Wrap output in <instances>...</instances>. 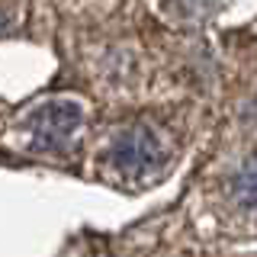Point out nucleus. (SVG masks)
Segmentation results:
<instances>
[{
	"label": "nucleus",
	"mask_w": 257,
	"mask_h": 257,
	"mask_svg": "<svg viewBox=\"0 0 257 257\" xmlns=\"http://www.w3.org/2000/svg\"><path fill=\"white\" fill-rule=\"evenodd\" d=\"M161 151H164L161 148V139L148 125H128L112 142L109 164L125 180H148L161 167Z\"/></svg>",
	"instance_id": "f257e3e1"
},
{
	"label": "nucleus",
	"mask_w": 257,
	"mask_h": 257,
	"mask_svg": "<svg viewBox=\"0 0 257 257\" xmlns=\"http://www.w3.org/2000/svg\"><path fill=\"white\" fill-rule=\"evenodd\" d=\"M84 122V109L74 100H48L36 106L26 119L29 145L39 151H61L74 139V132Z\"/></svg>",
	"instance_id": "f03ea898"
},
{
	"label": "nucleus",
	"mask_w": 257,
	"mask_h": 257,
	"mask_svg": "<svg viewBox=\"0 0 257 257\" xmlns=\"http://www.w3.org/2000/svg\"><path fill=\"white\" fill-rule=\"evenodd\" d=\"M235 196L244 209H257V155L244 164V171L235 180Z\"/></svg>",
	"instance_id": "7ed1b4c3"
}]
</instances>
